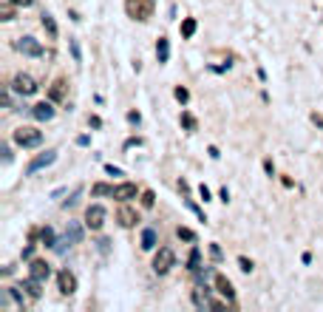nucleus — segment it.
Listing matches in <instances>:
<instances>
[{"instance_id": "1", "label": "nucleus", "mask_w": 323, "mask_h": 312, "mask_svg": "<svg viewBox=\"0 0 323 312\" xmlns=\"http://www.w3.org/2000/svg\"><path fill=\"white\" fill-rule=\"evenodd\" d=\"M173 264H176V253H173L170 247H159L156 255H153V273L156 276H165V273H170Z\"/></svg>"}, {"instance_id": "2", "label": "nucleus", "mask_w": 323, "mask_h": 312, "mask_svg": "<svg viewBox=\"0 0 323 312\" xmlns=\"http://www.w3.org/2000/svg\"><path fill=\"white\" fill-rule=\"evenodd\" d=\"M12 91H15V94H23V97H31V94H37V80L34 77H29V74H17L15 80H12Z\"/></svg>"}, {"instance_id": "3", "label": "nucleus", "mask_w": 323, "mask_h": 312, "mask_svg": "<svg viewBox=\"0 0 323 312\" xmlns=\"http://www.w3.org/2000/svg\"><path fill=\"white\" fill-rule=\"evenodd\" d=\"M15 142L20 148H37L43 142V133L37 131V128H17L15 131Z\"/></svg>"}, {"instance_id": "4", "label": "nucleus", "mask_w": 323, "mask_h": 312, "mask_svg": "<svg viewBox=\"0 0 323 312\" xmlns=\"http://www.w3.org/2000/svg\"><path fill=\"white\" fill-rule=\"evenodd\" d=\"M57 162V151H45V153H40V156H34V159L26 165V176H34L37 170H45L49 165H54Z\"/></svg>"}, {"instance_id": "5", "label": "nucleus", "mask_w": 323, "mask_h": 312, "mask_svg": "<svg viewBox=\"0 0 323 312\" xmlns=\"http://www.w3.org/2000/svg\"><path fill=\"white\" fill-rule=\"evenodd\" d=\"M105 218H108V210L102 204H91L85 210V225L91 227V230H102V227H105Z\"/></svg>"}, {"instance_id": "6", "label": "nucleus", "mask_w": 323, "mask_h": 312, "mask_svg": "<svg viewBox=\"0 0 323 312\" xmlns=\"http://www.w3.org/2000/svg\"><path fill=\"white\" fill-rule=\"evenodd\" d=\"M17 51H23L26 57H43V46H40V40H34V37H20L15 43Z\"/></svg>"}, {"instance_id": "7", "label": "nucleus", "mask_w": 323, "mask_h": 312, "mask_svg": "<svg viewBox=\"0 0 323 312\" xmlns=\"http://www.w3.org/2000/svg\"><path fill=\"white\" fill-rule=\"evenodd\" d=\"M57 284H60V292H63V295H74V292H77V276L68 273V270H60L57 273Z\"/></svg>"}, {"instance_id": "8", "label": "nucleus", "mask_w": 323, "mask_h": 312, "mask_svg": "<svg viewBox=\"0 0 323 312\" xmlns=\"http://www.w3.org/2000/svg\"><path fill=\"white\" fill-rule=\"evenodd\" d=\"M114 199L116 202H130V199H136V185L133 182H122V185H116L114 188Z\"/></svg>"}, {"instance_id": "9", "label": "nucleus", "mask_w": 323, "mask_h": 312, "mask_svg": "<svg viewBox=\"0 0 323 312\" xmlns=\"http://www.w3.org/2000/svg\"><path fill=\"white\" fill-rule=\"evenodd\" d=\"M128 12L133 20H148L151 15V3H145V0H128Z\"/></svg>"}, {"instance_id": "10", "label": "nucleus", "mask_w": 323, "mask_h": 312, "mask_svg": "<svg viewBox=\"0 0 323 312\" xmlns=\"http://www.w3.org/2000/svg\"><path fill=\"white\" fill-rule=\"evenodd\" d=\"M29 276H34V278H40V281H45V278L51 276V264H49V261H40V258H31Z\"/></svg>"}, {"instance_id": "11", "label": "nucleus", "mask_w": 323, "mask_h": 312, "mask_svg": "<svg viewBox=\"0 0 323 312\" xmlns=\"http://www.w3.org/2000/svg\"><path fill=\"white\" fill-rule=\"evenodd\" d=\"M31 116L40 119V122H49V119H54V105L51 102H37L34 108H31Z\"/></svg>"}, {"instance_id": "12", "label": "nucleus", "mask_w": 323, "mask_h": 312, "mask_svg": "<svg viewBox=\"0 0 323 312\" xmlns=\"http://www.w3.org/2000/svg\"><path fill=\"white\" fill-rule=\"evenodd\" d=\"M116 221H119L122 227H133L139 221V213L133 210V207H128V204H125V207H119V213H116Z\"/></svg>"}, {"instance_id": "13", "label": "nucleus", "mask_w": 323, "mask_h": 312, "mask_svg": "<svg viewBox=\"0 0 323 312\" xmlns=\"http://www.w3.org/2000/svg\"><path fill=\"white\" fill-rule=\"evenodd\" d=\"M63 241L68 247L71 244H79V241H82V227L77 225V221H68V227H65V236H63Z\"/></svg>"}, {"instance_id": "14", "label": "nucleus", "mask_w": 323, "mask_h": 312, "mask_svg": "<svg viewBox=\"0 0 323 312\" xmlns=\"http://www.w3.org/2000/svg\"><path fill=\"white\" fill-rule=\"evenodd\" d=\"M215 290L221 292L227 301H233L236 298V290H233V284H230V278H224V276H215Z\"/></svg>"}, {"instance_id": "15", "label": "nucleus", "mask_w": 323, "mask_h": 312, "mask_svg": "<svg viewBox=\"0 0 323 312\" xmlns=\"http://www.w3.org/2000/svg\"><path fill=\"white\" fill-rule=\"evenodd\" d=\"M23 290L29 292L31 298H40V295H43V281H40V278H34V276H29L26 281H23Z\"/></svg>"}, {"instance_id": "16", "label": "nucleus", "mask_w": 323, "mask_h": 312, "mask_svg": "<svg viewBox=\"0 0 323 312\" xmlns=\"http://www.w3.org/2000/svg\"><path fill=\"white\" fill-rule=\"evenodd\" d=\"M159 244V233L153 227H145L142 230V250H156Z\"/></svg>"}, {"instance_id": "17", "label": "nucleus", "mask_w": 323, "mask_h": 312, "mask_svg": "<svg viewBox=\"0 0 323 312\" xmlns=\"http://www.w3.org/2000/svg\"><path fill=\"white\" fill-rule=\"evenodd\" d=\"M40 23H43V29L49 31V37H51V40H57L60 29H57V23H54V17H51L49 12H43V15H40Z\"/></svg>"}, {"instance_id": "18", "label": "nucleus", "mask_w": 323, "mask_h": 312, "mask_svg": "<svg viewBox=\"0 0 323 312\" xmlns=\"http://www.w3.org/2000/svg\"><path fill=\"white\" fill-rule=\"evenodd\" d=\"M156 57H159V63H167V57H170V43H167L165 37H159V43H156Z\"/></svg>"}, {"instance_id": "19", "label": "nucleus", "mask_w": 323, "mask_h": 312, "mask_svg": "<svg viewBox=\"0 0 323 312\" xmlns=\"http://www.w3.org/2000/svg\"><path fill=\"white\" fill-rule=\"evenodd\" d=\"M199 267H201V253H199V247H193V250H190V255H187V270H190V273H196Z\"/></svg>"}, {"instance_id": "20", "label": "nucleus", "mask_w": 323, "mask_h": 312, "mask_svg": "<svg viewBox=\"0 0 323 312\" xmlns=\"http://www.w3.org/2000/svg\"><path fill=\"white\" fill-rule=\"evenodd\" d=\"M40 241H43L45 247H51V250L57 247V236H54V230H51V227H43V230H40Z\"/></svg>"}, {"instance_id": "21", "label": "nucleus", "mask_w": 323, "mask_h": 312, "mask_svg": "<svg viewBox=\"0 0 323 312\" xmlns=\"http://www.w3.org/2000/svg\"><path fill=\"white\" fill-rule=\"evenodd\" d=\"M94 196H114V188L111 185H105V182H100V185H94L91 188Z\"/></svg>"}, {"instance_id": "22", "label": "nucleus", "mask_w": 323, "mask_h": 312, "mask_svg": "<svg viewBox=\"0 0 323 312\" xmlns=\"http://www.w3.org/2000/svg\"><path fill=\"white\" fill-rule=\"evenodd\" d=\"M193 34H196V20L187 17V20L181 23V37H193Z\"/></svg>"}, {"instance_id": "23", "label": "nucleus", "mask_w": 323, "mask_h": 312, "mask_svg": "<svg viewBox=\"0 0 323 312\" xmlns=\"http://www.w3.org/2000/svg\"><path fill=\"white\" fill-rule=\"evenodd\" d=\"M71 54H74V63H82V51H79L77 40H71Z\"/></svg>"}, {"instance_id": "24", "label": "nucleus", "mask_w": 323, "mask_h": 312, "mask_svg": "<svg viewBox=\"0 0 323 312\" xmlns=\"http://www.w3.org/2000/svg\"><path fill=\"white\" fill-rule=\"evenodd\" d=\"M179 239H184V241H196V233H193V230H187V227H179Z\"/></svg>"}, {"instance_id": "25", "label": "nucleus", "mask_w": 323, "mask_h": 312, "mask_svg": "<svg viewBox=\"0 0 323 312\" xmlns=\"http://www.w3.org/2000/svg\"><path fill=\"white\" fill-rule=\"evenodd\" d=\"M153 202H156L153 193H151V190H145V193H142V204H145V207H153Z\"/></svg>"}, {"instance_id": "26", "label": "nucleus", "mask_w": 323, "mask_h": 312, "mask_svg": "<svg viewBox=\"0 0 323 312\" xmlns=\"http://www.w3.org/2000/svg\"><path fill=\"white\" fill-rule=\"evenodd\" d=\"M63 97V82H54V88H51V100H60Z\"/></svg>"}, {"instance_id": "27", "label": "nucleus", "mask_w": 323, "mask_h": 312, "mask_svg": "<svg viewBox=\"0 0 323 312\" xmlns=\"http://www.w3.org/2000/svg\"><path fill=\"white\" fill-rule=\"evenodd\" d=\"M181 125H184V128H190V131H193V128H196V119H193V116H190V114H184V116H181Z\"/></svg>"}, {"instance_id": "28", "label": "nucleus", "mask_w": 323, "mask_h": 312, "mask_svg": "<svg viewBox=\"0 0 323 312\" xmlns=\"http://www.w3.org/2000/svg\"><path fill=\"white\" fill-rule=\"evenodd\" d=\"M238 267L244 270V273H250V270H252V261H250V258H244V255H241V258H238Z\"/></svg>"}, {"instance_id": "29", "label": "nucleus", "mask_w": 323, "mask_h": 312, "mask_svg": "<svg viewBox=\"0 0 323 312\" xmlns=\"http://www.w3.org/2000/svg\"><path fill=\"white\" fill-rule=\"evenodd\" d=\"M176 100H179V102H187V100H190L187 88H176Z\"/></svg>"}, {"instance_id": "30", "label": "nucleus", "mask_w": 323, "mask_h": 312, "mask_svg": "<svg viewBox=\"0 0 323 312\" xmlns=\"http://www.w3.org/2000/svg\"><path fill=\"white\" fill-rule=\"evenodd\" d=\"M9 295L15 298V301H17V304H20V306L26 304V298H23V292H20V290H9Z\"/></svg>"}, {"instance_id": "31", "label": "nucleus", "mask_w": 323, "mask_h": 312, "mask_svg": "<svg viewBox=\"0 0 323 312\" xmlns=\"http://www.w3.org/2000/svg\"><path fill=\"white\" fill-rule=\"evenodd\" d=\"M15 6V3H12ZM12 6H3V20H15V12H12Z\"/></svg>"}, {"instance_id": "32", "label": "nucleus", "mask_w": 323, "mask_h": 312, "mask_svg": "<svg viewBox=\"0 0 323 312\" xmlns=\"http://www.w3.org/2000/svg\"><path fill=\"white\" fill-rule=\"evenodd\" d=\"M128 122L130 125H139V122H142V116H139L136 111H130V114H128Z\"/></svg>"}, {"instance_id": "33", "label": "nucleus", "mask_w": 323, "mask_h": 312, "mask_svg": "<svg viewBox=\"0 0 323 312\" xmlns=\"http://www.w3.org/2000/svg\"><path fill=\"white\" fill-rule=\"evenodd\" d=\"M23 258H26V261H31V258H34V247H26V250H23Z\"/></svg>"}, {"instance_id": "34", "label": "nucleus", "mask_w": 323, "mask_h": 312, "mask_svg": "<svg viewBox=\"0 0 323 312\" xmlns=\"http://www.w3.org/2000/svg\"><path fill=\"white\" fill-rule=\"evenodd\" d=\"M0 153H3V162L9 165V162H12V151H9V145H3V151H0Z\"/></svg>"}, {"instance_id": "35", "label": "nucleus", "mask_w": 323, "mask_h": 312, "mask_svg": "<svg viewBox=\"0 0 323 312\" xmlns=\"http://www.w3.org/2000/svg\"><path fill=\"white\" fill-rule=\"evenodd\" d=\"M105 170H108L111 176H122V170H119V167H114V165H105Z\"/></svg>"}, {"instance_id": "36", "label": "nucleus", "mask_w": 323, "mask_h": 312, "mask_svg": "<svg viewBox=\"0 0 323 312\" xmlns=\"http://www.w3.org/2000/svg\"><path fill=\"white\" fill-rule=\"evenodd\" d=\"M9 3H15V6H23V9H26V6H31L34 0H9Z\"/></svg>"}, {"instance_id": "37", "label": "nucleus", "mask_w": 323, "mask_h": 312, "mask_svg": "<svg viewBox=\"0 0 323 312\" xmlns=\"http://www.w3.org/2000/svg\"><path fill=\"white\" fill-rule=\"evenodd\" d=\"M199 196H201V199H204V202H207V199H210V190H207V188H204V185H201V188H199Z\"/></svg>"}]
</instances>
